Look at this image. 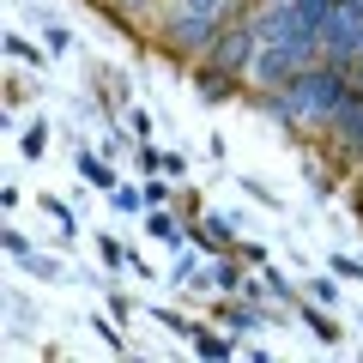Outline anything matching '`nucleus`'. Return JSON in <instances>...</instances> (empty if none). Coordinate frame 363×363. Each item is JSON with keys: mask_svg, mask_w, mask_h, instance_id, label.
<instances>
[{"mask_svg": "<svg viewBox=\"0 0 363 363\" xmlns=\"http://www.w3.org/2000/svg\"><path fill=\"white\" fill-rule=\"evenodd\" d=\"M37 206L49 212V218L61 224V236H67V242H73V230H79V224H73V206H67V200H55V194H37Z\"/></svg>", "mask_w": 363, "mask_h": 363, "instance_id": "nucleus-20", "label": "nucleus"}, {"mask_svg": "<svg viewBox=\"0 0 363 363\" xmlns=\"http://www.w3.org/2000/svg\"><path fill=\"white\" fill-rule=\"evenodd\" d=\"M248 6H272V0H248Z\"/></svg>", "mask_w": 363, "mask_h": 363, "instance_id": "nucleus-33", "label": "nucleus"}, {"mask_svg": "<svg viewBox=\"0 0 363 363\" xmlns=\"http://www.w3.org/2000/svg\"><path fill=\"white\" fill-rule=\"evenodd\" d=\"M85 327H91V333H97V339H104L109 351H128V339H121V327H116V315H85Z\"/></svg>", "mask_w": 363, "mask_h": 363, "instance_id": "nucleus-19", "label": "nucleus"}, {"mask_svg": "<svg viewBox=\"0 0 363 363\" xmlns=\"http://www.w3.org/2000/svg\"><path fill=\"white\" fill-rule=\"evenodd\" d=\"M212 321H218V327H230L236 339H242V333H260V327H267V303H255V297H224Z\"/></svg>", "mask_w": 363, "mask_h": 363, "instance_id": "nucleus-8", "label": "nucleus"}, {"mask_svg": "<svg viewBox=\"0 0 363 363\" xmlns=\"http://www.w3.org/2000/svg\"><path fill=\"white\" fill-rule=\"evenodd\" d=\"M236 188H242L248 200H260V206H267V212H279V206H285V200L272 194V188H267V182H260V176H236Z\"/></svg>", "mask_w": 363, "mask_h": 363, "instance_id": "nucleus-22", "label": "nucleus"}, {"mask_svg": "<svg viewBox=\"0 0 363 363\" xmlns=\"http://www.w3.org/2000/svg\"><path fill=\"white\" fill-rule=\"evenodd\" d=\"M363 55V13L351 6V0H339L333 13L321 18V61L333 67H351Z\"/></svg>", "mask_w": 363, "mask_h": 363, "instance_id": "nucleus-3", "label": "nucleus"}, {"mask_svg": "<svg viewBox=\"0 0 363 363\" xmlns=\"http://www.w3.org/2000/svg\"><path fill=\"white\" fill-rule=\"evenodd\" d=\"M109 206H116L121 218H145V206H152V200H145V182H140V188L116 182V188H109Z\"/></svg>", "mask_w": 363, "mask_h": 363, "instance_id": "nucleus-15", "label": "nucleus"}, {"mask_svg": "<svg viewBox=\"0 0 363 363\" xmlns=\"http://www.w3.org/2000/svg\"><path fill=\"white\" fill-rule=\"evenodd\" d=\"M18 272H25V279H37V285H61V279H67L61 255H49V248H30V255L18 260Z\"/></svg>", "mask_w": 363, "mask_h": 363, "instance_id": "nucleus-13", "label": "nucleus"}, {"mask_svg": "<svg viewBox=\"0 0 363 363\" xmlns=\"http://www.w3.org/2000/svg\"><path fill=\"white\" fill-rule=\"evenodd\" d=\"M351 73L345 67H333V61H309V67H297V79L291 85H279V91H248L242 104H255L267 121H279L285 128V140H327V128H333V116H339V104L351 97Z\"/></svg>", "mask_w": 363, "mask_h": 363, "instance_id": "nucleus-1", "label": "nucleus"}, {"mask_svg": "<svg viewBox=\"0 0 363 363\" xmlns=\"http://www.w3.org/2000/svg\"><path fill=\"white\" fill-rule=\"evenodd\" d=\"M297 67H309L297 49H285V43H260V49H255V67H248V91H279V85H291Z\"/></svg>", "mask_w": 363, "mask_h": 363, "instance_id": "nucleus-5", "label": "nucleus"}, {"mask_svg": "<svg viewBox=\"0 0 363 363\" xmlns=\"http://www.w3.org/2000/svg\"><path fill=\"white\" fill-rule=\"evenodd\" d=\"M297 321L309 327V339H315V345H327V351H333V345H345V327L333 321V309H327V303L303 297V303H297Z\"/></svg>", "mask_w": 363, "mask_h": 363, "instance_id": "nucleus-9", "label": "nucleus"}, {"mask_svg": "<svg viewBox=\"0 0 363 363\" xmlns=\"http://www.w3.org/2000/svg\"><path fill=\"white\" fill-rule=\"evenodd\" d=\"M194 73V91H200V104H230V97H248V85L242 79H230V73H218V67H188Z\"/></svg>", "mask_w": 363, "mask_h": 363, "instance_id": "nucleus-11", "label": "nucleus"}, {"mask_svg": "<svg viewBox=\"0 0 363 363\" xmlns=\"http://www.w3.org/2000/svg\"><path fill=\"white\" fill-rule=\"evenodd\" d=\"M176 194H182V182H169L164 169H157V176H145V200H152V206H176Z\"/></svg>", "mask_w": 363, "mask_h": 363, "instance_id": "nucleus-18", "label": "nucleus"}, {"mask_svg": "<svg viewBox=\"0 0 363 363\" xmlns=\"http://www.w3.org/2000/svg\"><path fill=\"white\" fill-rule=\"evenodd\" d=\"M157 169H164V152L145 140V145H140V176H157Z\"/></svg>", "mask_w": 363, "mask_h": 363, "instance_id": "nucleus-28", "label": "nucleus"}, {"mask_svg": "<svg viewBox=\"0 0 363 363\" xmlns=\"http://www.w3.org/2000/svg\"><path fill=\"white\" fill-rule=\"evenodd\" d=\"M97 260H104L109 272H121V267H128V260H133V248H121L116 236H97Z\"/></svg>", "mask_w": 363, "mask_h": 363, "instance_id": "nucleus-23", "label": "nucleus"}, {"mask_svg": "<svg viewBox=\"0 0 363 363\" xmlns=\"http://www.w3.org/2000/svg\"><path fill=\"white\" fill-rule=\"evenodd\" d=\"M73 169H79V182H85V188H97V194H109V188H116V164H109L104 152H91L85 140H79V152H73Z\"/></svg>", "mask_w": 363, "mask_h": 363, "instance_id": "nucleus-12", "label": "nucleus"}, {"mask_svg": "<svg viewBox=\"0 0 363 363\" xmlns=\"http://www.w3.org/2000/svg\"><path fill=\"white\" fill-rule=\"evenodd\" d=\"M248 285V260L236 255V248H224V255L206 260V291H218V297H242Z\"/></svg>", "mask_w": 363, "mask_h": 363, "instance_id": "nucleus-7", "label": "nucleus"}, {"mask_svg": "<svg viewBox=\"0 0 363 363\" xmlns=\"http://www.w3.org/2000/svg\"><path fill=\"white\" fill-rule=\"evenodd\" d=\"M109 315H116V321H133V297H121V291H116V297H109Z\"/></svg>", "mask_w": 363, "mask_h": 363, "instance_id": "nucleus-32", "label": "nucleus"}, {"mask_svg": "<svg viewBox=\"0 0 363 363\" xmlns=\"http://www.w3.org/2000/svg\"><path fill=\"white\" fill-rule=\"evenodd\" d=\"M188 345H194V357H206V363H224V357H236V351H242V339H236L230 327H218V321H200Z\"/></svg>", "mask_w": 363, "mask_h": 363, "instance_id": "nucleus-10", "label": "nucleus"}, {"mask_svg": "<svg viewBox=\"0 0 363 363\" xmlns=\"http://www.w3.org/2000/svg\"><path fill=\"white\" fill-rule=\"evenodd\" d=\"M152 321H157V327H169L176 339H194V327H200V321H188L182 309H157V303H152Z\"/></svg>", "mask_w": 363, "mask_h": 363, "instance_id": "nucleus-21", "label": "nucleus"}, {"mask_svg": "<svg viewBox=\"0 0 363 363\" xmlns=\"http://www.w3.org/2000/svg\"><path fill=\"white\" fill-rule=\"evenodd\" d=\"M164 176H182V182H188V152H164Z\"/></svg>", "mask_w": 363, "mask_h": 363, "instance_id": "nucleus-30", "label": "nucleus"}, {"mask_svg": "<svg viewBox=\"0 0 363 363\" xmlns=\"http://www.w3.org/2000/svg\"><path fill=\"white\" fill-rule=\"evenodd\" d=\"M236 255H242L248 267H267V248H260V242H236Z\"/></svg>", "mask_w": 363, "mask_h": 363, "instance_id": "nucleus-31", "label": "nucleus"}, {"mask_svg": "<svg viewBox=\"0 0 363 363\" xmlns=\"http://www.w3.org/2000/svg\"><path fill=\"white\" fill-rule=\"evenodd\" d=\"M43 43H49V55H73V30L67 25H43Z\"/></svg>", "mask_w": 363, "mask_h": 363, "instance_id": "nucleus-25", "label": "nucleus"}, {"mask_svg": "<svg viewBox=\"0 0 363 363\" xmlns=\"http://www.w3.org/2000/svg\"><path fill=\"white\" fill-rule=\"evenodd\" d=\"M18 152H25V157H43V152H49V121H43V116H30L25 128H18Z\"/></svg>", "mask_w": 363, "mask_h": 363, "instance_id": "nucleus-16", "label": "nucleus"}, {"mask_svg": "<svg viewBox=\"0 0 363 363\" xmlns=\"http://www.w3.org/2000/svg\"><path fill=\"white\" fill-rule=\"evenodd\" d=\"M327 272H339V279H363V260H351V255H327Z\"/></svg>", "mask_w": 363, "mask_h": 363, "instance_id": "nucleus-27", "label": "nucleus"}, {"mask_svg": "<svg viewBox=\"0 0 363 363\" xmlns=\"http://www.w3.org/2000/svg\"><path fill=\"white\" fill-rule=\"evenodd\" d=\"M297 6H303V18H315V25H321V18H327V13H333L339 0H297Z\"/></svg>", "mask_w": 363, "mask_h": 363, "instance_id": "nucleus-29", "label": "nucleus"}, {"mask_svg": "<svg viewBox=\"0 0 363 363\" xmlns=\"http://www.w3.org/2000/svg\"><path fill=\"white\" fill-rule=\"evenodd\" d=\"M255 49H260V30H255V18H248V6H242V13H230L218 25V37H212V49H206V67H218V73H230V79L248 85Z\"/></svg>", "mask_w": 363, "mask_h": 363, "instance_id": "nucleus-2", "label": "nucleus"}, {"mask_svg": "<svg viewBox=\"0 0 363 363\" xmlns=\"http://www.w3.org/2000/svg\"><path fill=\"white\" fill-rule=\"evenodd\" d=\"M309 297L333 309V303H339V285H333V279H327V272H321V279H309Z\"/></svg>", "mask_w": 363, "mask_h": 363, "instance_id": "nucleus-26", "label": "nucleus"}, {"mask_svg": "<svg viewBox=\"0 0 363 363\" xmlns=\"http://www.w3.org/2000/svg\"><path fill=\"white\" fill-rule=\"evenodd\" d=\"M236 230H242V224H236V218H224V212H200V218H194V236H188V242H194L200 255H224V248H236V242H242Z\"/></svg>", "mask_w": 363, "mask_h": 363, "instance_id": "nucleus-6", "label": "nucleus"}, {"mask_svg": "<svg viewBox=\"0 0 363 363\" xmlns=\"http://www.w3.org/2000/svg\"><path fill=\"white\" fill-rule=\"evenodd\" d=\"M0 248H6V260H13V267H18V260L30 255V236L18 230V224H6V230H0Z\"/></svg>", "mask_w": 363, "mask_h": 363, "instance_id": "nucleus-24", "label": "nucleus"}, {"mask_svg": "<svg viewBox=\"0 0 363 363\" xmlns=\"http://www.w3.org/2000/svg\"><path fill=\"white\" fill-rule=\"evenodd\" d=\"M6 55H13L18 67H30V73H43V67L55 61V55H49V43H30V37H18V30H6Z\"/></svg>", "mask_w": 363, "mask_h": 363, "instance_id": "nucleus-14", "label": "nucleus"}, {"mask_svg": "<svg viewBox=\"0 0 363 363\" xmlns=\"http://www.w3.org/2000/svg\"><path fill=\"white\" fill-rule=\"evenodd\" d=\"M327 152H333L339 164L363 169V91H351L345 104H339L333 128H327Z\"/></svg>", "mask_w": 363, "mask_h": 363, "instance_id": "nucleus-4", "label": "nucleus"}, {"mask_svg": "<svg viewBox=\"0 0 363 363\" xmlns=\"http://www.w3.org/2000/svg\"><path fill=\"white\" fill-rule=\"evenodd\" d=\"M121 121H128V140L133 145H145L157 133V121H152V109H145V104H128V116H121Z\"/></svg>", "mask_w": 363, "mask_h": 363, "instance_id": "nucleus-17", "label": "nucleus"}]
</instances>
